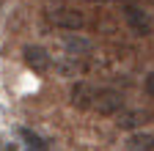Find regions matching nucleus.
<instances>
[{
  "label": "nucleus",
  "instance_id": "nucleus-5",
  "mask_svg": "<svg viewBox=\"0 0 154 151\" xmlns=\"http://www.w3.org/2000/svg\"><path fill=\"white\" fill-rule=\"evenodd\" d=\"M151 121V110H143V107H135V110H121V113H116V126L119 129H140L143 124Z\"/></svg>",
  "mask_w": 154,
  "mask_h": 151
},
{
  "label": "nucleus",
  "instance_id": "nucleus-10",
  "mask_svg": "<svg viewBox=\"0 0 154 151\" xmlns=\"http://www.w3.org/2000/svg\"><path fill=\"white\" fill-rule=\"evenodd\" d=\"M19 137H22V140H25V143H28L33 151H47V143H44L42 137H38L36 132H30L28 126H22V129H19Z\"/></svg>",
  "mask_w": 154,
  "mask_h": 151
},
{
  "label": "nucleus",
  "instance_id": "nucleus-6",
  "mask_svg": "<svg viewBox=\"0 0 154 151\" xmlns=\"http://www.w3.org/2000/svg\"><path fill=\"white\" fill-rule=\"evenodd\" d=\"M63 50L72 58H85V55H91L94 44H91V39H85V36H80L77 30H72L69 36H63Z\"/></svg>",
  "mask_w": 154,
  "mask_h": 151
},
{
  "label": "nucleus",
  "instance_id": "nucleus-8",
  "mask_svg": "<svg viewBox=\"0 0 154 151\" xmlns=\"http://www.w3.org/2000/svg\"><path fill=\"white\" fill-rule=\"evenodd\" d=\"M55 71L63 74V77H80V74L85 71V66H83V58H72V55H66V58L55 61Z\"/></svg>",
  "mask_w": 154,
  "mask_h": 151
},
{
  "label": "nucleus",
  "instance_id": "nucleus-12",
  "mask_svg": "<svg viewBox=\"0 0 154 151\" xmlns=\"http://www.w3.org/2000/svg\"><path fill=\"white\" fill-rule=\"evenodd\" d=\"M83 3H107V0H83Z\"/></svg>",
  "mask_w": 154,
  "mask_h": 151
},
{
  "label": "nucleus",
  "instance_id": "nucleus-9",
  "mask_svg": "<svg viewBox=\"0 0 154 151\" xmlns=\"http://www.w3.org/2000/svg\"><path fill=\"white\" fill-rule=\"evenodd\" d=\"M127 148L129 151H154V135L151 132H135L127 140Z\"/></svg>",
  "mask_w": 154,
  "mask_h": 151
},
{
  "label": "nucleus",
  "instance_id": "nucleus-1",
  "mask_svg": "<svg viewBox=\"0 0 154 151\" xmlns=\"http://www.w3.org/2000/svg\"><path fill=\"white\" fill-rule=\"evenodd\" d=\"M47 20L55 25V28H61V30H80L85 25V17L77 11V8H69V6H55L47 11Z\"/></svg>",
  "mask_w": 154,
  "mask_h": 151
},
{
  "label": "nucleus",
  "instance_id": "nucleus-3",
  "mask_svg": "<svg viewBox=\"0 0 154 151\" xmlns=\"http://www.w3.org/2000/svg\"><path fill=\"white\" fill-rule=\"evenodd\" d=\"M121 11H124V20H127V25H129V30H132V33H138V36H149V33H151L154 22H151V17H149L140 6L127 3Z\"/></svg>",
  "mask_w": 154,
  "mask_h": 151
},
{
  "label": "nucleus",
  "instance_id": "nucleus-7",
  "mask_svg": "<svg viewBox=\"0 0 154 151\" xmlns=\"http://www.w3.org/2000/svg\"><path fill=\"white\" fill-rule=\"evenodd\" d=\"M94 96H96V88L88 85V83H77V85L72 88V104L80 107V110H91Z\"/></svg>",
  "mask_w": 154,
  "mask_h": 151
},
{
  "label": "nucleus",
  "instance_id": "nucleus-4",
  "mask_svg": "<svg viewBox=\"0 0 154 151\" xmlns=\"http://www.w3.org/2000/svg\"><path fill=\"white\" fill-rule=\"evenodd\" d=\"M22 58H25L28 69H33L36 74H47L52 69V58H50V52L44 47H33V44L22 47Z\"/></svg>",
  "mask_w": 154,
  "mask_h": 151
},
{
  "label": "nucleus",
  "instance_id": "nucleus-11",
  "mask_svg": "<svg viewBox=\"0 0 154 151\" xmlns=\"http://www.w3.org/2000/svg\"><path fill=\"white\" fill-rule=\"evenodd\" d=\"M143 91L149 93V96H154V71L146 74V80H143Z\"/></svg>",
  "mask_w": 154,
  "mask_h": 151
},
{
  "label": "nucleus",
  "instance_id": "nucleus-2",
  "mask_svg": "<svg viewBox=\"0 0 154 151\" xmlns=\"http://www.w3.org/2000/svg\"><path fill=\"white\" fill-rule=\"evenodd\" d=\"M91 110H96L99 116H116V113L124 110V96L113 88H96V96Z\"/></svg>",
  "mask_w": 154,
  "mask_h": 151
}]
</instances>
